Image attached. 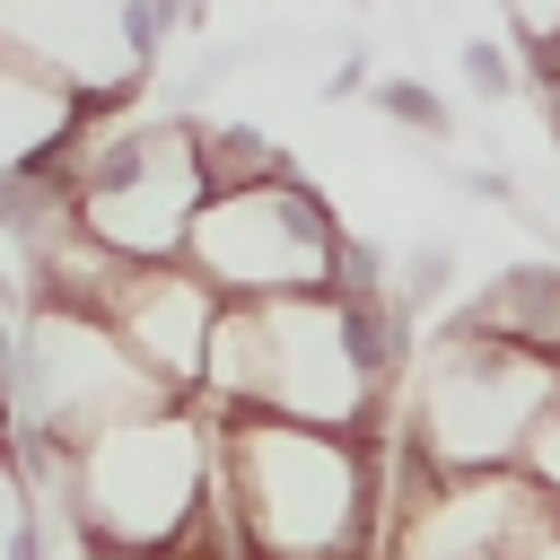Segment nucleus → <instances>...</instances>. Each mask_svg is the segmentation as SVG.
<instances>
[{
    "mask_svg": "<svg viewBox=\"0 0 560 560\" xmlns=\"http://www.w3.org/2000/svg\"><path fill=\"white\" fill-rule=\"evenodd\" d=\"M219 499L245 560H376L394 542V464L376 438L298 420H219Z\"/></svg>",
    "mask_w": 560,
    "mask_h": 560,
    "instance_id": "nucleus-1",
    "label": "nucleus"
},
{
    "mask_svg": "<svg viewBox=\"0 0 560 560\" xmlns=\"http://www.w3.org/2000/svg\"><path fill=\"white\" fill-rule=\"evenodd\" d=\"M210 481H219V420L201 402H166V411L114 420L88 446H70L52 508H70V534L88 551L166 560L201 525Z\"/></svg>",
    "mask_w": 560,
    "mask_h": 560,
    "instance_id": "nucleus-2",
    "label": "nucleus"
},
{
    "mask_svg": "<svg viewBox=\"0 0 560 560\" xmlns=\"http://www.w3.org/2000/svg\"><path fill=\"white\" fill-rule=\"evenodd\" d=\"M560 411V359L472 332L464 315L420 341L402 376V438L438 472H525Z\"/></svg>",
    "mask_w": 560,
    "mask_h": 560,
    "instance_id": "nucleus-3",
    "label": "nucleus"
},
{
    "mask_svg": "<svg viewBox=\"0 0 560 560\" xmlns=\"http://www.w3.org/2000/svg\"><path fill=\"white\" fill-rule=\"evenodd\" d=\"M201 122L192 114H79L70 131V219L122 254V262H184L192 228L210 210V166H201Z\"/></svg>",
    "mask_w": 560,
    "mask_h": 560,
    "instance_id": "nucleus-4",
    "label": "nucleus"
},
{
    "mask_svg": "<svg viewBox=\"0 0 560 560\" xmlns=\"http://www.w3.org/2000/svg\"><path fill=\"white\" fill-rule=\"evenodd\" d=\"M175 0H0V70L70 114H131Z\"/></svg>",
    "mask_w": 560,
    "mask_h": 560,
    "instance_id": "nucleus-5",
    "label": "nucleus"
},
{
    "mask_svg": "<svg viewBox=\"0 0 560 560\" xmlns=\"http://www.w3.org/2000/svg\"><path fill=\"white\" fill-rule=\"evenodd\" d=\"M341 245L350 228L332 219V201L280 175L254 192H210L184 262L228 306H289V298H341Z\"/></svg>",
    "mask_w": 560,
    "mask_h": 560,
    "instance_id": "nucleus-6",
    "label": "nucleus"
},
{
    "mask_svg": "<svg viewBox=\"0 0 560 560\" xmlns=\"http://www.w3.org/2000/svg\"><path fill=\"white\" fill-rule=\"evenodd\" d=\"M219 315L228 298L192 271V262H131L105 298V324L122 332V350L184 402H201V376H210V341H219Z\"/></svg>",
    "mask_w": 560,
    "mask_h": 560,
    "instance_id": "nucleus-7",
    "label": "nucleus"
},
{
    "mask_svg": "<svg viewBox=\"0 0 560 560\" xmlns=\"http://www.w3.org/2000/svg\"><path fill=\"white\" fill-rule=\"evenodd\" d=\"M201 166H210V192H254V184L298 175V166H289V149H280V140H262L254 122H219V131L201 140Z\"/></svg>",
    "mask_w": 560,
    "mask_h": 560,
    "instance_id": "nucleus-8",
    "label": "nucleus"
},
{
    "mask_svg": "<svg viewBox=\"0 0 560 560\" xmlns=\"http://www.w3.org/2000/svg\"><path fill=\"white\" fill-rule=\"evenodd\" d=\"M0 560H44V516H35L18 446H0Z\"/></svg>",
    "mask_w": 560,
    "mask_h": 560,
    "instance_id": "nucleus-9",
    "label": "nucleus"
},
{
    "mask_svg": "<svg viewBox=\"0 0 560 560\" xmlns=\"http://www.w3.org/2000/svg\"><path fill=\"white\" fill-rule=\"evenodd\" d=\"M376 105H385V122H402L420 140H455V105L438 88H420V79H376Z\"/></svg>",
    "mask_w": 560,
    "mask_h": 560,
    "instance_id": "nucleus-10",
    "label": "nucleus"
},
{
    "mask_svg": "<svg viewBox=\"0 0 560 560\" xmlns=\"http://www.w3.org/2000/svg\"><path fill=\"white\" fill-rule=\"evenodd\" d=\"M446 280H455V236H429V245H411V254L394 262V298H402V315L438 306V298H446Z\"/></svg>",
    "mask_w": 560,
    "mask_h": 560,
    "instance_id": "nucleus-11",
    "label": "nucleus"
},
{
    "mask_svg": "<svg viewBox=\"0 0 560 560\" xmlns=\"http://www.w3.org/2000/svg\"><path fill=\"white\" fill-rule=\"evenodd\" d=\"M464 88L481 96V105H508L516 88H525V52H508V44H490V35H464Z\"/></svg>",
    "mask_w": 560,
    "mask_h": 560,
    "instance_id": "nucleus-12",
    "label": "nucleus"
},
{
    "mask_svg": "<svg viewBox=\"0 0 560 560\" xmlns=\"http://www.w3.org/2000/svg\"><path fill=\"white\" fill-rule=\"evenodd\" d=\"M359 88H368V52H359V44H350V52H341V61H332V79H324V88H315V96H324V105H341V96H359Z\"/></svg>",
    "mask_w": 560,
    "mask_h": 560,
    "instance_id": "nucleus-13",
    "label": "nucleus"
},
{
    "mask_svg": "<svg viewBox=\"0 0 560 560\" xmlns=\"http://www.w3.org/2000/svg\"><path fill=\"white\" fill-rule=\"evenodd\" d=\"M525 472H534V481L560 499V411H551V429H542V446H534V464H525Z\"/></svg>",
    "mask_w": 560,
    "mask_h": 560,
    "instance_id": "nucleus-14",
    "label": "nucleus"
},
{
    "mask_svg": "<svg viewBox=\"0 0 560 560\" xmlns=\"http://www.w3.org/2000/svg\"><path fill=\"white\" fill-rule=\"evenodd\" d=\"M551 140H560V105H551Z\"/></svg>",
    "mask_w": 560,
    "mask_h": 560,
    "instance_id": "nucleus-15",
    "label": "nucleus"
},
{
    "mask_svg": "<svg viewBox=\"0 0 560 560\" xmlns=\"http://www.w3.org/2000/svg\"><path fill=\"white\" fill-rule=\"evenodd\" d=\"M350 9H359V0H350Z\"/></svg>",
    "mask_w": 560,
    "mask_h": 560,
    "instance_id": "nucleus-16",
    "label": "nucleus"
}]
</instances>
